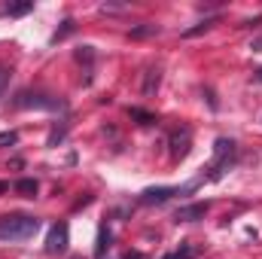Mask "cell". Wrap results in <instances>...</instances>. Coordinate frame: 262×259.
I'll return each mask as SVG.
<instances>
[{
	"instance_id": "8992f818",
	"label": "cell",
	"mask_w": 262,
	"mask_h": 259,
	"mask_svg": "<svg viewBox=\"0 0 262 259\" xmlns=\"http://www.w3.org/2000/svg\"><path fill=\"white\" fill-rule=\"evenodd\" d=\"M189 143H192V134H189V128L174 131V134H171V159H183V156L189 153Z\"/></svg>"
},
{
	"instance_id": "d6986e66",
	"label": "cell",
	"mask_w": 262,
	"mask_h": 259,
	"mask_svg": "<svg viewBox=\"0 0 262 259\" xmlns=\"http://www.w3.org/2000/svg\"><path fill=\"white\" fill-rule=\"evenodd\" d=\"M125 259H143V256H140V253H128Z\"/></svg>"
},
{
	"instance_id": "ffe728a7",
	"label": "cell",
	"mask_w": 262,
	"mask_h": 259,
	"mask_svg": "<svg viewBox=\"0 0 262 259\" xmlns=\"http://www.w3.org/2000/svg\"><path fill=\"white\" fill-rule=\"evenodd\" d=\"M256 79H262V70H259V73H256Z\"/></svg>"
},
{
	"instance_id": "9a60e30c",
	"label": "cell",
	"mask_w": 262,
	"mask_h": 259,
	"mask_svg": "<svg viewBox=\"0 0 262 259\" xmlns=\"http://www.w3.org/2000/svg\"><path fill=\"white\" fill-rule=\"evenodd\" d=\"M15 143H18L15 131H0V146H15Z\"/></svg>"
},
{
	"instance_id": "e0dca14e",
	"label": "cell",
	"mask_w": 262,
	"mask_h": 259,
	"mask_svg": "<svg viewBox=\"0 0 262 259\" xmlns=\"http://www.w3.org/2000/svg\"><path fill=\"white\" fill-rule=\"evenodd\" d=\"M6 82H9V70H6V67H0V95H3Z\"/></svg>"
},
{
	"instance_id": "4fadbf2b",
	"label": "cell",
	"mask_w": 262,
	"mask_h": 259,
	"mask_svg": "<svg viewBox=\"0 0 262 259\" xmlns=\"http://www.w3.org/2000/svg\"><path fill=\"white\" fill-rule=\"evenodd\" d=\"M216 25V18H207V21H201V25H195V28H189L183 37H195V34H201V31H207V28H213Z\"/></svg>"
},
{
	"instance_id": "30bf717a",
	"label": "cell",
	"mask_w": 262,
	"mask_h": 259,
	"mask_svg": "<svg viewBox=\"0 0 262 259\" xmlns=\"http://www.w3.org/2000/svg\"><path fill=\"white\" fill-rule=\"evenodd\" d=\"M15 192L21 195V198H34V195L40 192V183L34 177H21V180H15Z\"/></svg>"
},
{
	"instance_id": "5bb4252c",
	"label": "cell",
	"mask_w": 262,
	"mask_h": 259,
	"mask_svg": "<svg viewBox=\"0 0 262 259\" xmlns=\"http://www.w3.org/2000/svg\"><path fill=\"white\" fill-rule=\"evenodd\" d=\"M149 34H159V28L156 25H140V28L131 31V37H149Z\"/></svg>"
},
{
	"instance_id": "277c9868",
	"label": "cell",
	"mask_w": 262,
	"mask_h": 259,
	"mask_svg": "<svg viewBox=\"0 0 262 259\" xmlns=\"http://www.w3.org/2000/svg\"><path fill=\"white\" fill-rule=\"evenodd\" d=\"M15 107H37V110H55L58 101L49 95H37V92H21L15 98Z\"/></svg>"
},
{
	"instance_id": "ac0fdd59",
	"label": "cell",
	"mask_w": 262,
	"mask_h": 259,
	"mask_svg": "<svg viewBox=\"0 0 262 259\" xmlns=\"http://www.w3.org/2000/svg\"><path fill=\"white\" fill-rule=\"evenodd\" d=\"M0 192H9V183L6 180H0Z\"/></svg>"
},
{
	"instance_id": "3957f363",
	"label": "cell",
	"mask_w": 262,
	"mask_h": 259,
	"mask_svg": "<svg viewBox=\"0 0 262 259\" xmlns=\"http://www.w3.org/2000/svg\"><path fill=\"white\" fill-rule=\"evenodd\" d=\"M232 156H235V143L226 140V137H220V140H216V156H213V162H210V168H207V171H213L210 180H216V177L229 168V159H232Z\"/></svg>"
},
{
	"instance_id": "52a82bcc",
	"label": "cell",
	"mask_w": 262,
	"mask_h": 259,
	"mask_svg": "<svg viewBox=\"0 0 262 259\" xmlns=\"http://www.w3.org/2000/svg\"><path fill=\"white\" fill-rule=\"evenodd\" d=\"M177 192V189H171V186H159V189H146V192L140 195V201L143 204H162V201H168L171 195Z\"/></svg>"
},
{
	"instance_id": "7a4b0ae2",
	"label": "cell",
	"mask_w": 262,
	"mask_h": 259,
	"mask_svg": "<svg viewBox=\"0 0 262 259\" xmlns=\"http://www.w3.org/2000/svg\"><path fill=\"white\" fill-rule=\"evenodd\" d=\"M67 241H70L67 223H55V226L49 229V238H46V253H49V256H61V253H67Z\"/></svg>"
},
{
	"instance_id": "ba28073f",
	"label": "cell",
	"mask_w": 262,
	"mask_h": 259,
	"mask_svg": "<svg viewBox=\"0 0 262 259\" xmlns=\"http://www.w3.org/2000/svg\"><path fill=\"white\" fill-rule=\"evenodd\" d=\"M162 82V70L159 67H146V76H143V98H152L156 89Z\"/></svg>"
},
{
	"instance_id": "6da1fadb",
	"label": "cell",
	"mask_w": 262,
	"mask_h": 259,
	"mask_svg": "<svg viewBox=\"0 0 262 259\" xmlns=\"http://www.w3.org/2000/svg\"><path fill=\"white\" fill-rule=\"evenodd\" d=\"M40 232V220L31 213H6L0 217V241H31Z\"/></svg>"
},
{
	"instance_id": "2e32d148",
	"label": "cell",
	"mask_w": 262,
	"mask_h": 259,
	"mask_svg": "<svg viewBox=\"0 0 262 259\" xmlns=\"http://www.w3.org/2000/svg\"><path fill=\"white\" fill-rule=\"evenodd\" d=\"M131 116H134V119H140V125H149V122H156V116H149V113H143V110H131Z\"/></svg>"
},
{
	"instance_id": "8fae6325",
	"label": "cell",
	"mask_w": 262,
	"mask_h": 259,
	"mask_svg": "<svg viewBox=\"0 0 262 259\" xmlns=\"http://www.w3.org/2000/svg\"><path fill=\"white\" fill-rule=\"evenodd\" d=\"M110 238H113V232H110L107 226H101V232H98V244H95V253H98V256H104V250H110Z\"/></svg>"
},
{
	"instance_id": "9c48e42d",
	"label": "cell",
	"mask_w": 262,
	"mask_h": 259,
	"mask_svg": "<svg viewBox=\"0 0 262 259\" xmlns=\"http://www.w3.org/2000/svg\"><path fill=\"white\" fill-rule=\"evenodd\" d=\"M31 9H34V3H31V0H25V3H6V6H0V15L18 18V15H28Z\"/></svg>"
},
{
	"instance_id": "7c38bea8",
	"label": "cell",
	"mask_w": 262,
	"mask_h": 259,
	"mask_svg": "<svg viewBox=\"0 0 262 259\" xmlns=\"http://www.w3.org/2000/svg\"><path fill=\"white\" fill-rule=\"evenodd\" d=\"M195 256V247H180V250H174V253H168V256H162V259H192Z\"/></svg>"
},
{
	"instance_id": "5b68a950",
	"label": "cell",
	"mask_w": 262,
	"mask_h": 259,
	"mask_svg": "<svg viewBox=\"0 0 262 259\" xmlns=\"http://www.w3.org/2000/svg\"><path fill=\"white\" fill-rule=\"evenodd\" d=\"M204 213H207V201H195V204H183L174 213V220L177 223H198V220H204Z\"/></svg>"
}]
</instances>
